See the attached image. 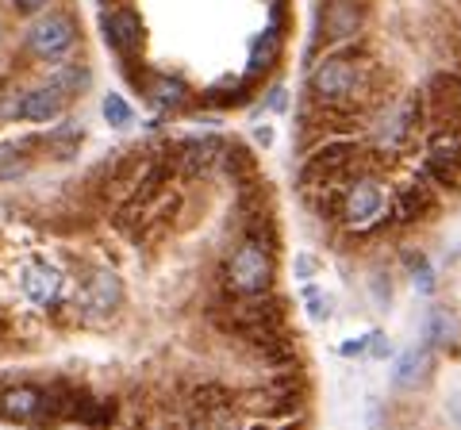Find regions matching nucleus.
Segmentation results:
<instances>
[{"instance_id": "1", "label": "nucleus", "mask_w": 461, "mask_h": 430, "mask_svg": "<svg viewBox=\"0 0 461 430\" xmlns=\"http://www.w3.org/2000/svg\"><path fill=\"white\" fill-rule=\"evenodd\" d=\"M381 77L384 74H381L377 58H373L369 42L354 39V42H342V47H327L320 58L308 66L304 93L312 104L342 112V116H357L369 123L377 104H384Z\"/></svg>"}, {"instance_id": "2", "label": "nucleus", "mask_w": 461, "mask_h": 430, "mask_svg": "<svg viewBox=\"0 0 461 430\" xmlns=\"http://www.w3.org/2000/svg\"><path fill=\"white\" fill-rule=\"evenodd\" d=\"M369 147L381 154H403L427 135V96L423 89L403 93L396 100H384L366 123Z\"/></svg>"}, {"instance_id": "3", "label": "nucleus", "mask_w": 461, "mask_h": 430, "mask_svg": "<svg viewBox=\"0 0 461 430\" xmlns=\"http://www.w3.org/2000/svg\"><path fill=\"white\" fill-rule=\"evenodd\" d=\"M74 392H77L74 384H62V381L50 384V389H39V384H8V389H0V419L35 426V430L69 423Z\"/></svg>"}, {"instance_id": "4", "label": "nucleus", "mask_w": 461, "mask_h": 430, "mask_svg": "<svg viewBox=\"0 0 461 430\" xmlns=\"http://www.w3.org/2000/svg\"><path fill=\"white\" fill-rule=\"evenodd\" d=\"M77 47H81V23L74 16V8L66 4H50L47 12L27 20L20 31V50L39 66L74 58Z\"/></svg>"}, {"instance_id": "5", "label": "nucleus", "mask_w": 461, "mask_h": 430, "mask_svg": "<svg viewBox=\"0 0 461 430\" xmlns=\"http://www.w3.org/2000/svg\"><path fill=\"white\" fill-rule=\"evenodd\" d=\"M220 277H223V289L230 300L266 296V292H273V281H277V250L250 235H239V242L223 257Z\"/></svg>"}, {"instance_id": "6", "label": "nucleus", "mask_w": 461, "mask_h": 430, "mask_svg": "<svg viewBox=\"0 0 461 430\" xmlns=\"http://www.w3.org/2000/svg\"><path fill=\"white\" fill-rule=\"evenodd\" d=\"M388 204H393V193H388L381 169L369 166L357 177H350V184L342 189L339 227L350 231V235H377V231H384V227H393V219H388Z\"/></svg>"}, {"instance_id": "7", "label": "nucleus", "mask_w": 461, "mask_h": 430, "mask_svg": "<svg viewBox=\"0 0 461 430\" xmlns=\"http://www.w3.org/2000/svg\"><path fill=\"white\" fill-rule=\"evenodd\" d=\"M127 300V284L112 265H93L85 269V277L74 292V315L81 323H108L112 315H120Z\"/></svg>"}, {"instance_id": "8", "label": "nucleus", "mask_w": 461, "mask_h": 430, "mask_svg": "<svg viewBox=\"0 0 461 430\" xmlns=\"http://www.w3.org/2000/svg\"><path fill=\"white\" fill-rule=\"evenodd\" d=\"M100 35H104V47L120 58V66L139 62L147 50V23L131 0H108L100 8Z\"/></svg>"}, {"instance_id": "9", "label": "nucleus", "mask_w": 461, "mask_h": 430, "mask_svg": "<svg viewBox=\"0 0 461 430\" xmlns=\"http://www.w3.org/2000/svg\"><path fill=\"white\" fill-rule=\"evenodd\" d=\"M369 23V0H323L320 16H315V42L327 47H342L366 35Z\"/></svg>"}, {"instance_id": "10", "label": "nucleus", "mask_w": 461, "mask_h": 430, "mask_svg": "<svg viewBox=\"0 0 461 430\" xmlns=\"http://www.w3.org/2000/svg\"><path fill=\"white\" fill-rule=\"evenodd\" d=\"M169 147V162L177 169V181H204L212 177L223 162V147L227 139L220 135H189L177 142H166Z\"/></svg>"}, {"instance_id": "11", "label": "nucleus", "mask_w": 461, "mask_h": 430, "mask_svg": "<svg viewBox=\"0 0 461 430\" xmlns=\"http://www.w3.org/2000/svg\"><path fill=\"white\" fill-rule=\"evenodd\" d=\"M20 292L27 304H35V308H58L62 304V296H66V273H62V265L50 262V257H42V254H32V257H23V265H20Z\"/></svg>"}, {"instance_id": "12", "label": "nucleus", "mask_w": 461, "mask_h": 430, "mask_svg": "<svg viewBox=\"0 0 461 430\" xmlns=\"http://www.w3.org/2000/svg\"><path fill=\"white\" fill-rule=\"evenodd\" d=\"M427 127H461V69H435L423 85Z\"/></svg>"}, {"instance_id": "13", "label": "nucleus", "mask_w": 461, "mask_h": 430, "mask_svg": "<svg viewBox=\"0 0 461 430\" xmlns=\"http://www.w3.org/2000/svg\"><path fill=\"white\" fill-rule=\"evenodd\" d=\"M438 189H430L423 177H415L408 184H400L393 193V204H388V219L393 227H420L427 219H435L438 215Z\"/></svg>"}, {"instance_id": "14", "label": "nucleus", "mask_w": 461, "mask_h": 430, "mask_svg": "<svg viewBox=\"0 0 461 430\" xmlns=\"http://www.w3.org/2000/svg\"><path fill=\"white\" fill-rule=\"evenodd\" d=\"M74 104L58 85L50 81H39L32 89H23V100H20V123H35V127H50L66 116V108Z\"/></svg>"}, {"instance_id": "15", "label": "nucleus", "mask_w": 461, "mask_h": 430, "mask_svg": "<svg viewBox=\"0 0 461 430\" xmlns=\"http://www.w3.org/2000/svg\"><path fill=\"white\" fill-rule=\"evenodd\" d=\"M142 96L150 100L158 112H185L193 104V85L181 74H166V69H150L147 85H142Z\"/></svg>"}, {"instance_id": "16", "label": "nucleus", "mask_w": 461, "mask_h": 430, "mask_svg": "<svg viewBox=\"0 0 461 430\" xmlns=\"http://www.w3.org/2000/svg\"><path fill=\"white\" fill-rule=\"evenodd\" d=\"M430 372H435V350L427 346H411V350H403L396 357V365H393V384L403 392H415V389H423V384L430 381Z\"/></svg>"}, {"instance_id": "17", "label": "nucleus", "mask_w": 461, "mask_h": 430, "mask_svg": "<svg viewBox=\"0 0 461 430\" xmlns=\"http://www.w3.org/2000/svg\"><path fill=\"white\" fill-rule=\"evenodd\" d=\"M281 50H285V31L277 27H266V31H258L250 39V54H247V77H254L262 85L273 69L281 62Z\"/></svg>"}, {"instance_id": "18", "label": "nucleus", "mask_w": 461, "mask_h": 430, "mask_svg": "<svg viewBox=\"0 0 461 430\" xmlns=\"http://www.w3.org/2000/svg\"><path fill=\"white\" fill-rule=\"evenodd\" d=\"M457 338H461V319H457V311L446 308V304L427 308V315H423V342H427V346H430V350H454Z\"/></svg>"}, {"instance_id": "19", "label": "nucleus", "mask_w": 461, "mask_h": 430, "mask_svg": "<svg viewBox=\"0 0 461 430\" xmlns=\"http://www.w3.org/2000/svg\"><path fill=\"white\" fill-rule=\"evenodd\" d=\"M42 81L58 85V89H62L69 100H77V96H85V93L93 89V66L89 62H77V58H66V62H54Z\"/></svg>"}, {"instance_id": "20", "label": "nucleus", "mask_w": 461, "mask_h": 430, "mask_svg": "<svg viewBox=\"0 0 461 430\" xmlns=\"http://www.w3.org/2000/svg\"><path fill=\"white\" fill-rule=\"evenodd\" d=\"M85 142V123L77 120H58L50 123V131L42 135V150H47L50 157H58V162H69Z\"/></svg>"}, {"instance_id": "21", "label": "nucleus", "mask_w": 461, "mask_h": 430, "mask_svg": "<svg viewBox=\"0 0 461 430\" xmlns=\"http://www.w3.org/2000/svg\"><path fill=\"white\" fill-rule=\"evenodd\" d=\"M415 177H423L430 189H438L442 196H457L461 193V166L442 162L435 154H423L420 166H415Z\"/></svg>"}, {"instance_id": "22", "label": "nucleus", "mask_w": 461, "mask_h": 430, "mask_svg": "<svg viewBox=\"0 0 461 430\" xmlns=\"http://www.w3.org/2000/svg\"><path fill=\"white\" fill-rule=\"evenodd\" d=\"M32 150H42V135L39 139H23V142H8L0 147V181H20L27 169L35 166V154Z\"/></svg>"}, {"instance_id": "23", "label": "nucleus", "mask_w": 461, "mask_h": 430, "mask_svg": "<svg viewBox=\"0 0 461 430\" xmlns=\"http://www.w3.org/2000/svg\"><path fill=\"white\" fill-rule=\"evenodd\" d=\"M423 154H435L442 162L461 166V127H427Z\"/></svg>"}, {"instance_id": "24", "label": "nucleus", "mask_w": 461, "mask_h": 430, "mask_svg": "<svg viewBox=\"0 0 461 430\" xmlns=\"http://www.w3.org/2000/svg\"><path fill=\"white\" fill-rule=\"evenodd\" d=\"M220 169H223V174L235 181V184L258 177V162H254L250 147H247V142H230V139H227V147H223V162H220Z\"/></svg>"}, {"instance_id": "25", "label": "nucleus", "mask_w": 461, "mask_h": 430, "mask_svg": "<svg viewBox=\"0 0 461 430\" xmlns=\"http://www.w3.org/2000/svg\"><path fill=\"white\" fill-rule=\"evenodd\" d=\"M100 116H104V123L112 127V131H127V127L135 123V108L127 104L123 93H108L104 100H100Z\"/></svg>"}, {"instance_id": "26", "label": "nucleus", "mask_w": 461, "mask_h": 430, "mask_svg": "<svg viewBox=\"0 0 461 430\" xmlns=\"http://www.w3.org/2000/svg\"><path fill=\"white\" fill-rule=\"evenodd\" d=\"M408 269H411L415 292H420V296H430V292H435V265H430L423 254H408Z\"/></svg>"}, {"instance_id": "27", "label": "nucleus", "mask_w": 461, "mask_h": 430, "mask_svg": "<svg viewBox=\"0 0 461 430\" xmlns=\"http://www.w3.org/2000/svg\"><path fill=\"white\" fill-rule=\"evenodd\" d=\"M304 304H308V315H312L315 323L330 319V296H323L315 284H304Z\"/></svg>"}, {"instance_id": "28", "label": "nucleus", "mask_w": 461, "mask_h": 430, "mask_svg": "<svg viewBox=\"0 0 461 430\" xmlns=\"http://www.w3.org/2000/svg\"><path fill=\"white\" fill-rule=\"evenodd\" d=\"M8 4V12L12 16H23V20H32V16H39V12H47L54 0H5Z\"/></svg>"}, {"instance_id": "29", "label": "nucleus", "mask_w": 461, "mask_h": 430, "mask_svg": "<svg viewBox=\"0 0 461 430\" xmlns=\"http://www.w3.org/2000/svg\"><path fill=\"white\" fill-rule=\"evenodd\" d=\"M247 430H300V419H254Z\"/></svg>"}, {"instance_id": "30", "label": "nucleus", "mask_w": 461, "mask_h": 430, "mask_svg": "<svg viewBox=\"0 0 461 430\" xmlns=\"http://www.w3.org/2000/svg\"><path fill=\"white\" fill-rule=\"evenodd\" d=\"M266 108L269 112H285L288 108V89H285V85H273V89L266 93Z\"/></svg>"}, {"instance_id": "31", "label": "nucleus", "mask_w": 461, "mask_h": 430, "mask_svg": "<svg viewBox=\"0 0 461 430\" xmlns=\"http://www.w3.org/2000/svg\"><path fill=\"white\" fill-rule=\"evenodd\" d=\"M315 269H320V262H315L312 254H300V257H296V277H300V281H312Z\"/></svg>"}, {"instance_id": "32", "label": "nucleus", "mask_w": 461, "mask_h": 430, "mask_svg": "<svg viewBox=\"0 0 461 430\" xmlns=\"http://www.w3.org/2000/svg\"><path fill=\"white\" fill-rule=\"evenodd\" d=\"M369 354H373V357H388V354H393V346H388L384 335L373 331V335H369Z\"/></svg>"}, {"instance_id": "33", "label": "nucleus", "mask_w": 461, "mask_h": 430, "mask_svg": "<svg viewBox=\"0 0 461 430\" xmlns=\"http://www.w3.org/2000/svg\"><path fill=\"white\" fill-rule=\"evenodd\" d=\"M254 142H258V147H273V127L269 123H262V127H254Z\"/></svg>"}, {"instance_id": "34", "label": "nucleus", "mask_w": 461, "mask_h": 430, "mask_svg": "<svg viewBox=\"0 0 461 430\" xmlns=\"http://www.w3.org/2000/svg\"><path fill=\"white\" fill-rule=\"evenodd\" d=\"M446 411H450V419L461 426V392H454V396H450V404H446Z\"/></svg>"}]
</instances>
